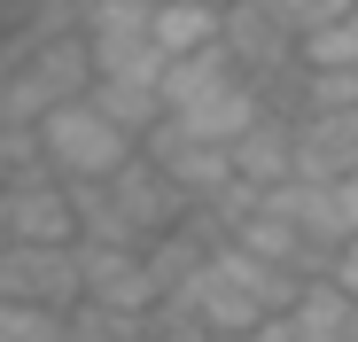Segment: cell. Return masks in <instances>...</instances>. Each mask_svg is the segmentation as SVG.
<instances>
[{"instance_id":"cell-16","label":"cell","mask_w":358,"mask_h":342,"mask_svg":"<svg viewBox=\"0 0 358 342\" xmlns=\"http://www.w3.org/2000/svg\"><path fill=\"white\" fill-rule=\"evenodd\" d=\"M63 327H71V342H148L133 311H101V304H78Z\"/></svg>"},{"instance_id":"cell-4","label":"cell","mask_w":358,"mask_h":342,"mask_svg":"<svg viewBox=\"0 0 358 342\" xmlns=\"http://www.w3.org/2000/svg\"><path fill=\"white\" fill-rule=\"evenodd\" d=\"M78 241L47 249V241H16L0 257V304H31V311H78Z\"/></svg>"},{"instance_id":"cell-11","label":"cell","mask_w":358,"mask_h":342,"mask_svg":"<svg viewBox=\"0 0 358 342\" xmlns=\"http://www.w3.org/2000/svg\"><path fill=\"white\" fill-rule=\"evenodd\" d=\"M94 109H101V117H117V125H125L133 140H148L164 117H171V109H164V86L156 78H94V94H86Z\"/></svg>"},{"instance_id":"cell-15","label":"cell","mask_w":358,"mask_h":342,"mask_svg":"<svg viewBox=\"0 0 358 342\" xmlns=\"http://www.w3.org/2000/svg\"><path fill=\"white\" fill-rule=\"evenodd\" d=\"M141 334H148V342H218V334H210V319H203L187 296H164V304L141 319Z\"/></svg>"},{"instance_id":"cell-2","label":"cell","mask_w":358,"mask_h":342,"mask_svg":"<svg viewBox=\"0 0 358 342\" xmlns=\"http://www.w3.org/2000/svg\"><path fill=\"white\" fill-rule=\"evenodd\" d=\"M179 296H187V304L210 319V334L250 342L265 319H280L296 296H304V280H296V272H280V265H265V257H250L242 241H218V249L203 257V272H195Z\"/></svg>"},{"instance_id":"cell-20","label":"cell","mask_w":358,"mask_h":342,"mask_svg":"<svg viewBox=\"0 0 358 342\" xmlns=\"http://www.w3.org/2000/svg\"><path fill=\"white\" fill-rule=\"evenodd\" d=\"M78 8H86V0H78Z\"/></svg>"},{"instance_id":"cell-10","label":"cell","mask_w":358,"mask_h":342,"mask_svg":"<svg viewBox=\"0 0 358 342\" xmlns=\"http://www.w3.org/2000/svg\"><path fill=\"white\" fill-rule=\"evenodd\" d=\"M218 39H226V8H210V0H156V47H164V63L203 54Z\"/></svg>"},{"instance_id":"cell-9","label":"cell","mask_w":358,"mask_h":342,"mask_svg":"<svg viewBox=\"0 0 358 342\" xmlns=\"http://www.w3.org/2000/svg\"><path fill=\"white\" fill-rule=\"evenodd\" d=\"M296 319V342H358V296L343 288V280H304V296L288 304Z\"/></svg>"},{"instance_id":"cell-6","label":"cell","mask_w":358,"mask_h":342,"mask_svg":"<svg viewBox=\"0 0 358 342\" xmlns=\"http://www.w3.org/2000/svg\"><path fill=\"white\" fill-rule=\"evenodd\" d=\"M273 117V94L257 86V78H226V86H210L203 101H187V109H171V125L179 133H195V140H218V148H234L250 125H265Z\"/></svg>"},{"instance_id":"cell-3","label":"cell","mask_w":358,"mask_h":342,"mask_svg":"<svg viewBox=\"0 0 358 342\" xmlns=\"http://www.w3.org/2000/svg\"><path fill=\"white\" fill-rule=\"evenodd\" d=\"M39 140H47V163H55V179H109V171H125L141 156V140L101 117L94 101H63V109H47L39 117Z\"/></svg>"},{"instance_id":"cell-17","label":"cell","mask_w":358,"mask_h":342,"mask_svg":"<svg viewBox=\"0 0 358 342\" xmlns=\"http://www.w3.org/2000/svg\"><path fill=\"white\" fill-rule=\"evenodd\" d=\"M0 342H71L63 311H31V304H0Z\"/></svg>"},{"instance_id":"cell-12","label":"cell","mask_w":358,"mask_h":342,"mask_svg":"<svg viewBox=\"0 0 358 342\" xmlns=\"http://www.w3.org/2000/svg\"><path fill=\"white\" fill-rule=\"evenodd\" d=\"M226 78H242L234 54H226V39L203 47V54H179V63H164V109H187V101H203V94L226 86Z\"/></svg>"},{"instance_id":"cell-18","label":"cell","mask_w":358,"mask_h":342,"mask_svg":"<svg viewBox=\"0 0 358 342\" xmlns=\"http://www.w3.org/2000/svg\"><path fill=\"white\" fill-rule=\"evenodd\" d=\"M327 280H343V288H350V296H358V241H350V249H343V257H335V265H327Z\"/></svg>"},{"instance_id":"cell-19","label":"cell","mask_w":358,"mask_h":342,"mask_svg":"<svg viewBox=\"0 0 358 342\" xmlns=\"http://www.w3.org/2000/svg\"><path fill=\"white\" fill-rule=\"evenodd\" d=\"M250 342H296V319H288V311H280V319H265V327H257V334H250Z\"/></svg>"},{"instance_id":"cell-21","label":"cell","mask_w":358,"mask_h":342,"mask_svg":"<svg viewBox=\"0 0 358 342\" xmlns=\"http://www.w3.org/2000/svg\"><path fill=\"white\" fill-rule=\"evenodd\" d=\"M218 342H226V334H218Z\"/></svg>"},{"instance_id":"cell-1","label":"cell","mask_w":358,"mask_h":342,"mask_svg":"<svg viewBox=\"0 0 358 342\" xmlns=\"http://www.w3.org/2000/svg\"><path fill=\"white\" fill-rule=\"evenodd\" d=\"M71 202H78V241H117V249H148L195 210L148 148L109 179H71Z\"/></svg>"},{"instance_id":"cell-14","label":"cell","mask_w":358,"mask_h":342,"mask_svg":"<svg viewBox=\"0 0 358 342\" xmlns=\"http://www.w3.org/2000/svg\"><path fill=\"white\" fill-rule=\"evenodd\" d=\"M257 8L280 24V31H296V39H312V31H327V24H343V16H358V0H257Z\"/></svg>"},{"instance_id":"cell-8","label":"cell","mask_w":358,"mask_h":342,"mask_svg":"<svg viewBox=\"0 0 358 342\" xmlns=\"http://www.w3.org/2000/svg\"><path fill=\"white\" fill-rule=\"evenodd\" d=\"M234 171H242L250 195H273V187L296 179V117L288 109H273L265 125H250L242 140H234Z\"/></svg>"},{"instance_id":"cell-7","label":"cell","mask_w":358,"mask_h":342,"mask_svg":"<svg viewBox=\"0 0 358 342\" xmlns=\"http://www.w3.org/2000/svg\"><path fill=\"white\" fill-rule=\"evenodd\" d=\"M0 225H8V241H47V249L78 241L71 179H47V187H0Z\"/></svg>"},{"instance_id":"cell-5","label":"cell","mask_w":358,"mask_h":342,"mask_svg":"<svg viewBox=\"0 0 358 342\" xmlns=\"http://www.w3.org/2000/svg\"><path fill=\"white\" fill-rule=\"evenodd\" d=\"M78 304H101V311H133L148 319L164 304L156 272H148V249H117V241H78Z\"/></svg>"},{"instance_id":"cell-13","label":"cell","mask_w":358,"mask_h":342,"mask_svg":"<svg viewBox=\"0 0 358 342\" xmlns=\"http://www.w3.org/2000/svg\"><path fill=\"white\" fill-rule=\"evenodd\" d=\"M55 163H47V140L39 125H0V187H47Z\"/></svg>"}]
</instances>
